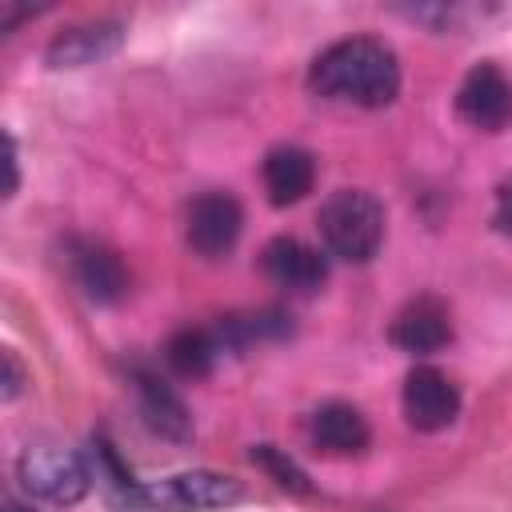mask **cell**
I'll return each instance as SVG.
<instances>
[{
	"instance_id": "ffe728a7",
	"label": "cell",
	"mask_w": 512,
	"mask_h": 512,
	"mask_svg": "<svg viewBox=\"0 0 512 512\" xmlns=\"http://www.w3.org/2000/svg\"><path fill=\"white\" fill-rule=\"evenodd\" d=\"M492 228L512 236V180H504L496 188V204H492Z\"/></svg>"
},
{
	"instance_id": "4fadbf2b",
	"label": "cell",
	"mask_w": 512,
	"mask_h": 512,
	"mask_svg": "<svg viewBox=\"0 0 512 512\" xmlns=\"http://www.w3.org/2000/svg\"><path fill=\"white\" fill-rule=\"evenodd\" d=\"M260 176H264L268 204L288 208V204H296V200H304L312 192V184H316V160H312V152H304L296 144H280V148H272L264 156Z\"/></svg>"
},
{
	"instance_id": "7c38bea8",
	"label": "cell",
	"mask_w": 512,
	"mask_h": 512,
	"mask_svg": "<svg viewBox=\"0 0 512 512\" xmlns=\"http://www.w3.org/2000/svg\"><path fill=\"white\" fill-rule=\"evenodd\" d=\"M132 380H136V396H140V416H144V424H148L152 432H160L164 440H176V444L192 440V412H188V404L172 392V384L160 380V376L148 372V368H136Z\"/></svg>"
},
{
	"instance_id": "6da1fadb",
	"label": "cell",
	"mask_w": 512,
	"mask_h": 512,
	"mask_svg": "<svg viewBox=\"0 0 512 512\" xmlns=\"http://www.w3.org/2000/svg\"><path fill=\"white\" fill-rule=\"evenodd\" d=\"M308 88L324 100L356 104V108H384L400 96V60L376 36H348L328 44L312 68Z\"/></svg>"
},
{
	"instance_id": "2e32d148",
	"label": "cell",
	"mask_w": 512,
	"mask_h": 512,
	"mask_svg": "<svg viewBox=\"0 0 512 512\" xmlns=\"http://www.w3.org/2000/svg\"><path fill=\"white\" fill-rule=\"evenodd\" d=\"M212 332H216V340H220L224 352H240V348H248L256 340H280V336H288L292 324H288L284 312H244V316H224Z\"/></svg>"
},
{
	"instance_id": "ac0fdd59",
	"label": "cell",
	"mask_w": 512,
	"mask_h": 512,
	"mask_svg": "<svg viewBox=\"0 0 512 512\" xmlns=\"http://www.w3.org/2000/svg\"><path fill=\"white\" fill-rule=\"evenodd\" d=\"M404 20H416V24H428L432 32H452L464 16H468V8H460V4H416V8H396Z\"/></svg>"
},
{
	"instance_id": "8992f818",
	"label": "cell",
	"mask_w": 512,
	"mask_h": 512,
	"mask_svg": "<svg viewBox=\"0 0 512 512\" xmlns=\"http://www.w3.org/2000/svg\"><path fill=\"white\" fill-rule=\"evenodd\" d=\"M244 228V208L232 192H204L188 208V244L204 260H220L236 248Z\"/></svg>"
},
{
	"instance_id": "9a60e30c",
	"label": "cell",
	"mask_w": 512,
	"mask_h": 512,
	"mask_svg": "<svg viewBox=\"0 0 512 512\" xmlns=\"http://www.w3.org/2000/svg\"><path fill=\"white\" fill-rule=\"evenodd\" d=\"M164 356H168V364H172L176 376L196 380V376H208L216 368V360L224 356V348H220V340H216L212 328H184V332H176L168 340Z\"/></svg>"
},
{
	"instance_id": "e0dca14e",
	"label": "cell",
	"mask_w": 512,
	"mask_h": 512,
	"mask_svg": "<svg viewBox=\"0 0 512 512\" xmlns=\"http://www.w3.org/2000/svg\"><path fill=\"white\" fill-rule=\"evenodd\" d=\"M252 464L256 468H264L284 492H296V496H308L312 492V480H308V472L284 452V448H276V444H252Z\"/></svg>"
},
{
	"instance_id": "d6986e66",
	"label": "cell",
	"mask_w": 512,
	"mask_h": 512,
	"mask_svg": "<svg viewBox=\"0 0 512 512\" xmlns=\"http://www.w3.org/2000/svg\"><path fill=\"white\" fill-rule=\"evenodd\" d=\"M0 360H4V380H0L4 388H0V396H4V400H16V396L24 392V368H20V360H16L12 348H4Z\"/></svg>"
},
{
	"instance_id": "5b68a950",
	"label": "cell",
	"mask_w": 512,
	"mask_h": 512,
	"mask_svg": "<svg viewBox=\"0 0 512 512\" xmlns=\"http://www.w3.org/2000/svg\"><path fill=\"white\" fill-rule=\"evenodd\" d=\"M456 116L480 132H500L512 124V80L492 64L468 68V76L456 88Z\"/></svg>"
},
{
	"instance_id": "44dd1931",
	"label": "cell",
	"mask_w": 512,
	"mask_h": 512,
	"mask_svg": "<svg viewBox=\"0 0 512 512\" xmlns=\"http://www.w3.org/2000/svg\"><path fill=\"white\" fill-rule=\"evenodd\" d=\"M4 140H8V156H4V164H8V184H4V196H16V188H20V152H16V136H12V132H8Z\"/></svg>"
},
{
	"instance_id": "ba28073f",
	"label": "cell",
	"mask_w": 512,
	"mask_h": 512,
	"mask_svg": "<svg viewBox=\"0 0 512 512\" xmlns=\"http://www.w3.org/2000/svg\"><path fill=\"white\" fill-rule=\"evenodd\" d=\"M120 44H124L120 20H88V24H72L64 32H56L44 48V60L52 68H88V64H100L112 52H120Z\"/></svg>"
},
{
	"instance_id": "7a4b0ae2",
	"label": "cell",
	"mask_w": 512,
	"mask_h": 512,
	"mask_svg": "<svg viewBox=\"0 0 512 512\" xmlns=\"http://www.w3.org/2000/svg\"><path fill=\"white\" fill-rule=\"evenodd\" d=\"M320 236L332 256L348 264H368L384 244V204L364 188L332 192L316 212Z\"/></svg>"
},
{
	"instance_id": "3957f363",
	"label": "cell",
	"mask_w": 512,
	"mask_h": 512,
	"mask_svg": "<svg viewBox=\"0 0 512 512\" xmlns=\"http://www.w3.org/2000/svg\"><path fill=\"white\" fill-rule=\"evenodd\" d=\"M16 480L28 496L48 500V504H76L88 496L92 488V472L84 464V456L76 448L52 444V440H36L20 452L16 460Z\"/></svg>"
},
{
	"instance_id": "7402d4cb",
	"label": "cell",
	"mask_w": 512,
	"mask_h": 512,
	"mask_svg": "<svg viewBox=\"0 0 512 512\" xmlns=\"http://www.w3.org/2000/svg\"><path fill=\"white\" fill-rule=\"evenodd\" d=\"M4 512H28V508H24V504H16V500H8V504H4Z\"/></svg>"
},
{
	"instance_id": "9c48e42d",
	"label": "cell",
	"mask_w": 512,
	"mask_h": 512,
	"mask_svg": "<svg viewBox=\"0 0 512 512\" xmlns=\"http://www.w3.org/2000/svg\"><path fill=\"white\" fill-rule=\"evenodd\" d=\"M260 268L272 284H280L288 292H316L328 280V260L320 256V248H312L296 236L268 240L260 252Z\"/></svg>"
},
{
	"instance_id": "5bb4252c",
	"label": "cell",
	"mask_w": 512,
	"mask_h": 512,
	"mask_svg": "<svg viewBox=\"0 0 512 512\" xmlns=\"http://www.w3.org/2000/svg\"><path fill=\"white\" fill-rule=\"evenodd\" d=\"M316 448L332 452V456H356L368 448L372 432H368V420L360 416V408L344 404V400H328L312 412V424H308Z\"/></svg>"
},
{
	"instance_id": "52a82bcc",
	"label": "cell",
	"mask_w": 512,
	"mask_h": 512,
	"mask_svg": "<svg viewBox=\"0 0 512 512\" xmlns=\"http://www.w3.org/2000/svg\"><path fill=\"white\" fill-rule=\"evenodd\" d=\"M404 420L416 428V432H440L448 428L456 416H460V392L456 384L432 368V364H420L404 376Z\"/></svg>"
},
{
	"instance_id": "277c9868",
	"label": "cell",
	"mask_w": 512,
	"mask_h": 512,
	"mask_svg": "<svg viewBox=\"0 0 512 512\" xmlns=\"http://www.w3.org/2000/svg\"><path fill=\"white\" fill-rule=\"evenodd\" d=\"M240 496H244V484L236 476L192 468V472H176L156 484H140L136 504H144L152 512H212V508L236 504Z\"/></svg>"
},
{
	"instance_id": "30bf717a",
	"label": "cell",
	"mask_w": 512,
	"mask_h": 512,
	"mask_svg": "<svg viewBox=\"0 0 512 512\" xmlns=\"http://www.w3.org/2000/svg\"><path fill=\"white\" fill-rule=\"evenodd\" d=\"M68 264H72V276H76V284L84 288L88 300H96V304H116V300L128 296V268H124V260H120L108 244L72 240Z\"/></svg>"
},
{
	"instance_id": "8fae6325",
	"label": "cell",
	"mask_w": 512,
	"mask_h": 512,
	"mask_svg": "<svg viewBox=\"0 0 512 512\" xmlns=\"http://www.w3.org/2000/svg\"><path fill=\"white\" fill-rule=\"evenodd\" d=\"M392 344L400 352H412V356H424V352H440L448 340H452V316H448V304L436 300V296H416L408 300L392 328H388Z\"/></svg>"
}]
</instances>
